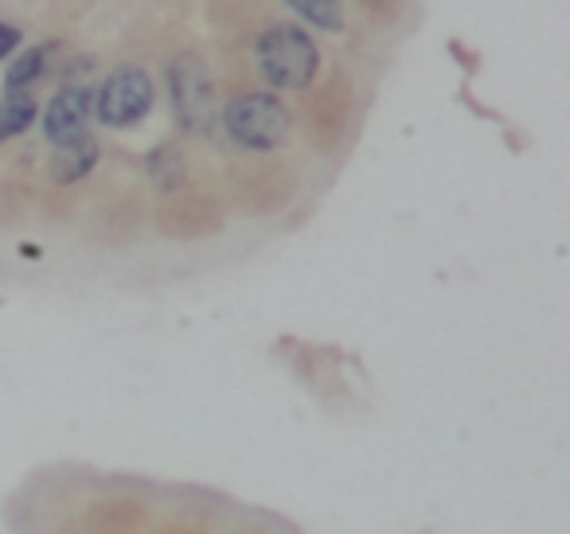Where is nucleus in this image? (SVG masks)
<instances>
[{
  "label": "nucleus",
  "mask_w": 570,
  "mask_h": 534,
  "mask_svg": "<svg viewBox=\"0 0 570 534\" xmlns=\"http://www.w3.org/2000/svg\"><path fill=\"white\" fill-rule=\"evenodd\" d=\"M285 4L321 32H341L344 28V0H285Z\"/></svg>",
  "instance_id": "9d476101"
},
{
  "label": "nucleus",
  "mask_w": 570,
  "mask_h": 534,
  "mask_svg": "<svg viewBox=\"0 0 570 534\" xmlns=\"http://www.w3.org/2000/svg\"><path fill=\"white\" fill-rule=\"evenodd\" d=\"M149 180L157 191H176L184 184V176H188V165H184V152L176 149V145H157V149L149 152Z\"/></svg>",
  "instance_id": "6e6552de"
},
{
  "label": "nucleus",
  "mask_w": 570,
  "mask_h": 534,
  "mask_svg": "<svg viewBox=\"0 0 570 534\" xmlns=\"http://www.w3.org/2000/svg\"><path fill=\"white\" fill-rule=\"evenodd\" d=\"M254 63H258L262 82L274 90H305L321 71L317 40L302 24H274L254 43Z\"/></svg>",
  "instance_id": "f257e3e1"
},
{
  "label": "nucleus",
  "mask_w": 570,
  "mask_h": 534,
  "mask_svg": "<svg viewBox=\"0 0 570 534\" xmlns=\"http://www.w3.org/2000/svg\"><path fill=\"white\" fill-rule=\"evenodd\" d=\"M20 43H24V32L17 24H9V20H0V63L9 56H17Z\"/></svg>",
  "instance_id": "9b49d317"
},
{
  "label": "nucleus",
  "mask_w": 570,
  "mask_h": 534,
  "mask_svg": "<svg viewBox=\"0 0 570 534\" xmlns=\"http://www.w3.org/2000/svg\"><path fill=\"white\" fill-rule=\"evenodd\" d=\"M168 95H173V110L188 134H207L219 121L212 71L196 51H184L168 63Z\"/></svg>",
  "instance_id": "20e7f679"
},
{
  "label": "nucleus",
  "mask_w": 570,
  "mask_h": 534,
  "mask_svg": "<svg viewBox=\"0 0 570 534\" xmlns=\"http://www.w3.org/2000/svg\"><path fill=\"white\" fill-rule=\"evenodd\" d=\"M153 102H157V87H153L145 67H114L95 90V118L106 129H134L149 118Z\"/></svg>",
  "instance_id": "7ed1b4c3"
},
{
  "label": "nucleus",
  "mask_w": 570,
  "mask_h": 534,
  "mask_svg": "<svg viewBox=\"0 0 570 534\" xmlns=\"http://www.w3.org/2000/svg\"><path fill=\"white\" fill-rule=\"evenodd\" d=\"M98 160H102V145H98L90 134L79 137V141H67L51 152V180L63 184V188L67 184H79L95 172Z\"/></svg>",
  "instance_id": "423d86ee"
},
{
  "label": "nucleus",
  "mask_w": 570,
  "mask_h": 534,
  "mask_svg": "<svg viewBox=\"0 0 570 534\" xmlns=\"http://www.w3.org/2000/svg\"><path fill=\"white\" fill-rule=\"evenodd\" d=\"M219 121L227 129V137L235 145L250 152H269L289 137V110L277 95L269 90H250V95H238L235 102H227V110H219Z\"/></svg>",
  "instance_id": "f03ea898"
},
{
  "label": "nucleus",
  "mask_w": 570,
  "mask_h": 534,
  "mask_svg": "<svg viewBox=\"0 0 570 534\" xmlns=\"http://www.w3.org/2000/svg\"><path fill=\"white\" fill-rule=\"evenodd\" d=\"M36 118H40V106H36L32 95H4V102H0V145L28 134Z\"/></svg>",
  "instance_id": "1a4fd4ad"
},
{
  "label": "nucleus",
  "mask_w": 570,
  "mask_h": 534,
  "mask_svg": "<svg viewBox=\"0 0 570 534\" xmlns=\"http://www.w3.org/2000/svg\"><path fill=\"white\" fill-rule=\"evenodd\" d=\"M63 51L59 40H48L40 48H28V51H17L9 63V75H4V95H28V87L43 79L51 71V59Z\"/></svg>",
  "instance_id": "0eeeda50"
},
{
  "label": "nucleus",
  "mask_w": 570,
  "mask_h": 534,
  "mask_svg": "<svg viewBox=\"0 0 570 534\" xmlns=\"http://www.w3.org/2000/svg\"><path fill=\"white\" fill-rule=\"evenodd\" d=\"M90 118H95V90L82 87V82L63 87L48 102V110H43V137H48L56 149L67 141H79V137H87Z\"/></svg>",
  "instance_id": "39448f33"
}]
</instances>
